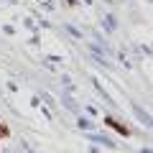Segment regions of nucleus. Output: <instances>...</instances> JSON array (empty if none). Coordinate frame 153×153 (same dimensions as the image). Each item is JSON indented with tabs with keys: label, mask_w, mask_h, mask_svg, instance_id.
<instances>
[]
</instances>
